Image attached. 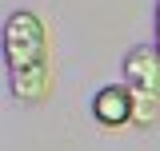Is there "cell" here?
Returning a JSON list of instances; mask_svg holds the SVG:
<instances>
[{"mask_svg":"<svg viewBox=\"0 0 160 151\" xmlns=\"http://www.w3.org/2000/svg\"><path fill=\"white\" fill-rule=\"evenodd\" d=\"M4 68L16 103L40 108L52 95V40L48 24L32 8H16L4 20Z\"/></svg>","mask_w":160,"mask_h":151,"instance_id":"1","label":"cell"},{"mask_svg":"<svg viewBox=\"0 0 160 151\" xmlns=\"http://www.w3.org/2000/svg\"><path fill=\"white\" fill-rule=\"evenodd\" d=\"M124 88L132 92L136 115H132V127H152L160 119V48L156 44H136L124 64Z\"/></svg>","mask_w":160,"mask_h":151,"instance_id":"2","label":"cell"},{"mask_svg":"<svg viewBox=\"0 0 160 151\" xmlns=\"http://www.w3.org/2000/svg\"><path fill=\"white\" fill-rule=\"evenodd\" d=\"M92 115H96V123H104V127H124V123H132V115H136L132 92H128L124 84H104V88L92 95Z\"/></svg>","mask_w":160,"mask_h":151,"instance_id":"3","label":"cell"},{"mask_svg":"<svg viewBox=\"0 0 160 151\" xmlns=\"http://www.w3.org/2000/svg\"><path fill=\"white\" fill-rule=\"evenodd\" d=\"M156 48H160V0H156Z\"/></svg>","mask_w":160,"mask_h":151,"instance_id":"4","label":"cell"}]
</instances>
